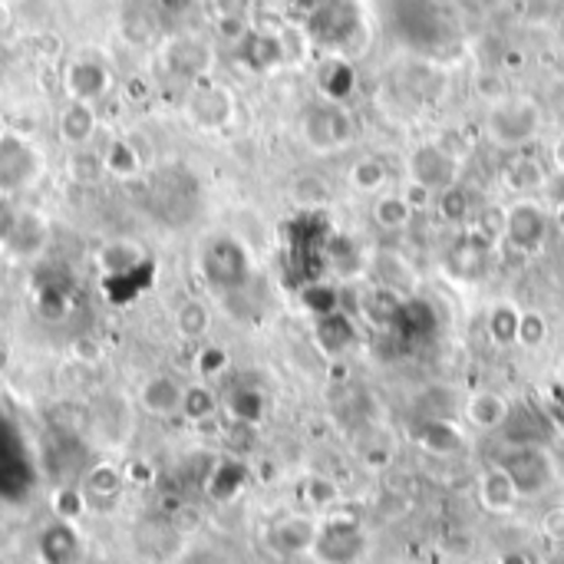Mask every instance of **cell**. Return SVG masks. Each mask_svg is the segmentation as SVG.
I'll list each match as a JSON object with an SVG mask.
<instances>
[{"mask_svg":"<svg viewBox=\"0 0 564 564\" xmlns=\"http://www.w3.org/2000/svg\"><path fill=\"white\" fill-rule=\"evenodd\" d=\"M416 442L432 456H459L466 449V432L453 416H426L416 429Z\"/></svg>","mask_w":564,"mask_h":564,"instance_id":"14","label":"cell"},{"mask_svg":"<svg viewBox=\"0 0 564 564\" xmlns=\"http://www.w3.org/2000/svg\"><path fill=\"white\" fill-rule=\"evenodd\" d=\"M409 205H413V211H422V208H432V201H436V195L426 188V185H419V182H409L406 179V188L400 192Z\"/></svg>","mask_w":564,"mask_h":564,"instance_id":"42","label":"cell"},{"mask_svg":"<svg viewBox=\"0 0 564 564\" xmlns=\"http://www.w3.org/2000/svg\"><path fill=\"white\" fill-rule=\"evenodd\" d=\"M436 211L449 224H463L473 211V198L463 185H453V188H445V192L436 195Z\"/></svg>","mask_w":564,"mask_h":564,"instance_id":"34","label":"cell"},{"mask_svg":"<svg viewBox=\"0 0 564 564\" xmlns=\"http://www.w3.org/2000/svg\"><path fill=\"white\" fill-rule=\"evenodd\" d=\"M8 133H11V130H8V120H4V117H0V143H4V139H8Z\"/></svg>","mask_w":564,"mask_h":564,"instance_id":"48","label":"cell"},{"mask_svg":"<svg viewBox=\"0 0 564 564\" xmlns=\"http://www.w3.org/2000/svg\"><path fill=\"white\" fill-rule=\"evenodd\" d=\"M541 535L554 544H564V505H551L541 515Z\"/></svg>","mask_w":564,"mask_h":564,"instance_id":"41","label":"cell"},{"mask_svg":"<svg viewBox=\"0 0 564 564\" xmlns=\"http://www.w3.org/2000/svg\"><path fill=\"white\" fill-rule=\"evenodd\" d=\"M317 518L310 515H284L271 525L268 531V541L278 554L284 557H294V554H310L314 548V538H317Z\"/></svg>","mask_w":564,"mask_h":564,"instance_id":"13","label":"cell"},{"mask_svg":"<svg viewBox=\"0 0 564 564\" xmlns=\"http://www.w3.org/2000/svg\"><path fill=\"white\" fill-rule=\"evenodd\" d=\"M188 117L198 130H224L235 117V99L224 86H198L188 99Z\"/></svg>","mask_w":564,"mask_h":564,"instance_id":"9","label":"cell"},{"mask_svg":"<svg viewBox=\"0 0 564 564\" xmlns=\"http://www.w3.org/2000/svg\"><path fill=\"white\" fill-rule=\"evenodd\" d=\"M301 139L307 149L327 156V152H336L344 149L357 139V123L354 117L344 109V102H314L304 109L301 117Z\"/></svg>","mask_w":564,"mask_h":564,"instance_id":"2","label":"cell"},{"mask_svg":"<svg viewBox=\"0 0 564 564\" xmlns=\"http://www.w3.org/2000/svg\"><path fill=\"white\" fill-rule=\"evenodd\" d=\"M403 301H406V297H400V291L377 284L373 291H367V297H364V304H360V307H364L377 323L390 327V323L396 320V310H400V304H403Z\"/></svg>","mask_w":564,"mask_h":564,"instance_id":"33","label":"cell"},{"mask_svg":"<svg viewBox=\"0 0 564 564\" xmlns=\"http://www.w3.org/2000/svg\"><path fill=\"white\" fill-rule=\"evenodd\" d=\"M112 66L99 57H73L63 70V89H66V99H76V102H99L109 96L112 89Z\"/></svg>","mask_w":564,"mask_h":564,"instance_id":"8","label":"cell"},{"mask_svg":"<svg viewBox=\"0 0 564 564\" xmlns=\"http://www.w3.org/2000/svg\"><path fill=\"white\" fill-rule=\"evenodd\" d=\"M512 416V403L508 396H502L499 390H476L466 396L463 403V419L479 429V432H495V429H505Z\"/></svg>","mask_w":564,"mask_h":564,"instance_id":"12","label":"cell"},{"mask_svg":"<svg viewBox=\"0 0 564 564\" xmlns=\"http://www.w3.org/2000/svg\"><path fill=\"white\" fill-rule=\"evenodd\" d=\"M323 268L333 271L341 281H351L354 274H360L364 271V258H360L357 242L347 238V235H330L327 252H323Z\"/></svg>","mask_w":564,"mask_h":564,"instance_id":"24","label":"cell"},{"mask_svg":"<svg viewBox=\"0 0 564 564\" xmlns=\"http://www.w3.org/2000/svg\"><path fill=\"white\" fill-rule=\"evenodd\" d=\"M37 172V152L30 143H24L21 136L8 133V139L0 143V185L4 188H17L27 185Z\"/></svg>","mask_w":564,"mask_h":564,"instance_id":"15","label":"cell"},{"mask_svg":"<svg viewBox=\"0 0 564 564\" xmlns=\"http://www.w3.org/2000/svg\"><path fill=\"white\" fill-rule=\"evenodd\" d=\"M413 205L400 195V192H390V195H380L377 201H373V208H370V218H373V224L380 232H390V235H396V232H406L409 229V221H413Z\"/></svg>","mask_w":564,"mask_h":564,"instance_id":"25","label":"cell"},{"mask_svg":"<svg viewBox=\"0 0 564 564\" xmlns=\"http://www.w3.org/2000/svg\"><path fill=\"white\" fill-rule=\"evenodd\" d=\"M156 4L162 8V11H172V14H179V11H188L195 0H156Z\"/></svg>","mask_w":564,"mask_h":564,"instance_id":"43","label":"cell"},{"mask_svg":"<svg viewBox=\"0 0 564 564\" xmlns=\"http://www.w3.org/2000/svg\"><path fill=\"white\" fill-rule=\"evenodd\" d=\"M201 274L214 291L235 294V291H245L252 281V258L238 238L218 235L201 252Z\"/></svg>","mask_w":564,"mask_h":564,"instance_id":"3","label":"cell"},{"mask_svg":"<svg viewBox=\"0 0 564 564\" xmlns=\"http://www.w3.org/2000/svg\"><path fill=\"white\" fill-rule=\"evenodd\" d=\"M548 341V320L538 310H522V327H518V347H541Z\"/></svg>","mask_w":564,"mask_h":564,"instance_id":"40","label":"cell"},{"mask_svg":"<svg viewBox=\"0 0 564 564\" xmlns=\"http://www.w3.org/2000/svg\"><path fill=\"white\" fill-rule=\"evenodd\" d=\"M347 182H351L357 192H364V195H380V192L390 185V165H387V159H380V156H360V159L351 165Z\"/></svg>","mask_w":564,"mask_h":564,"instance_id":"29","label":"cell"},{"mask_svg":"<svg viewBox=\"0 0 564 564\" xmlns=\"http://www.w3.org/2000/svg\"><path fill=\"white\" fill-rule=\"evenodd\" d=\"M120 492H123V473H120L117 466H109V463L93 466V469L86 473V479H83V495H86V502H93V499L112 502V499H120Z\"/></svg>","mask_w":564,"mask_h":564,"instance_id":"31","label":"cell"},{"mask_svg":"<svg viewBox=\"0 0 564 564\" xmlns=\"http://www.w3.org/2000/svg\"><path fill=\"white\" fill-rule=\"evenodd\" d=\"M320 86H323V96H327L330 102H344L347 93L354 89V73H351V66L341 63V60H330V63L323 66Z\"/></svg>","mask_w":564,"mask_h":564,"instance_id":"37","label":"cell"},{"mask_svg":"<svg viewBox=\"0 0 564 564\" xmlns=\"http://www.w3.org/2000/svg\"><path fill=\"white\" fill-rule=\"evenodd\" d=\"M476 499H479V505L489 515H512L518 508V502H522L512 476L499 463H492V466H486L479 473V479H476Z\"/></svg>","mask_w":564,"mask_h":564,"instance_id":"10","label":"cell"},{"mask_svg":"<svg viewBox=\"0 0 564 564\" xmlns=\"http://www.w3.org/2000/svg\"><path fill=\"white\" fill-rule=\"evenodd\" d=\"M551 162H554V169L564 175V136L551 146Z\"/></svg>","mask_w":564,"mask_h":564,"instance_id":"44","label":"cell"},{"mask_svg":"<svg viewBox=\"0 0 564 564\" xmlns=\"http://www.w3.org/2000/svg\"><path fill=\"white\" fill-rule=\"evenodd\" d=\"M238 53H242V60H245L255 73H268V70H274V66L287 57L284 40L274 37V34H261V30H248V34L238 40Z\"/></svg>","mask_w":564,"mask_h":564,"instance_id":"19","label":"cell"},{"mask_svg":"<svg viewBox=\"0 0 564 564\" xmlns=\"http://www.w3.org/2000/svg\"><path fill=\"white\" fill-rule=\"evenodd\" d=\"M459 162L463 159L449 152L442 143H422L409 152L406 172H409V182H419L432 195H439L445 188L459 185Z\"/></svg>","mask_w":564,"mask_h":564,"instance_id":"7","label":"cell"},{"mask_svg":"<svg viewBox=\"0 0 564 564\" xmlns=\"http://www.w3.org/2000/svg\"><path fill=\"white\" fill-rule=\"evenodd\" d=\"M11 21H14V17H11V8L4 4V0H0V34H4V30L11 27Z\"/></svg>","mask_w":564,"mask_h":564,"instance_id":"46","label":"cell"},{"mask_svg":"<svg viewBox=\"0 0 564 564\" xmlns=\"http://www.w3.org/2000/svg\"><path fill=\"white\" fill-rule=\"evenodd\" d=\"M301 495H304V505L314 508V512H323L336 502V486L323 476H310L304 486H301Z\"/></svg>","mask_w":564,"mask_h":564,"instance_id":"39","label":"cell"},{"mask_svg":"<svg viewBox=\"0 0 564 564\" xmlns=\"http://www.w3.org/2000/svg\"><path fill=\"white\" fill-rule=\"evenodd\" d=\"M489 268V242L482 235H466L453 248V271L466 281H476Z\"/></svg>","mask_w":564,"mask_h":564,"instance_id":"27","label":"cell"},{"mask_svg":"<svg viewBox=\"0 0 564 564\" xmlns=\"http://www.w3.org/2000/svg\"><path fill=\"white\" fill-rule=\"evenodd\" d=\"M554 221H557V229L564 232V201H557V211H554Z\"/></svg>","mask_w":564,"mask_h":564,"instance_id":"47","label":"cell"},{"mask_svg":"<svg viewBox=\"0 0 564 564\" xmlns=\"http://www.w3.org/2000/svg\"><path fill=\"white\" fill-rule=\"evenodd\" d=\"M229 413H232L235 422H245V426L261 422V416H265V393L255 390V387H238V390H232V396H229Z\"/></svg>","mask_w":564,"mask_h":564,"instance_id":"32","label":"cell"},{"mask_svg":"<svg viewBox=\"0 0 564 564\" xmlns=\"http://www.w3.org/2000/svg\"><path fill=\"white\" fill-rule=\"evenodd\" d=\"M541 126H544L541 102L525 93H508V96L489 102L482 133L492 146L518 152V149H528L541 136Z\"/></svg>","mask_w":564,"mask_h":564,"instance_id":"1","label":"cell"},{"mask_svg":"<svg viewBox=\"0 0 564 564\" xmlns=\"http://www.w3.org/2000/svg\"><path fill=\"white\" fill-rule=\"evenodd\" d=\"M502 185L515 195H528L544 185V162L525 149L512 152L508 162L502 165Z\"/></svg>","mask_w":564,"mask_h":564,"instance_id":"20","label":"cell"},{"mask_svg":"<svg viewBox=\"0 0 564 564\" xmlns=\"http://www.w3.org/2000/svg\"><path fill=\"white\" fill-rule=\"evenodd\" d=\"M50 505H53V518H60V522H79V515L89 508V502H86V495H83V486H73V482H66V486H60L57 492H53V499H50Z\"/></svg>","mask_w":564,"mask_h":564,"instance_id":"36","label":"cell"},{"mask_svg":"<svg viewBox=\"0 0 564 564\" xmlns=\"http://www.w3.org/2000/svg\"><path fill=\"white\" fill-rule=\"evenodd\" d=\"M99 162H102V175L120 179V182H130V179H136V175L143 172L139 149H136L130 139H112V143L102 149Z\"/></svg>","mask_w":564,"mask_h":564,"instance_id":"22","label":"cell"},{"mask_svg":"<svg viewBox=\"0 0 564 564\" xmlns=\"http://www.w3.org/2000/svg\"><path fill=\"white\" fill-rule=\"evenodd\" d=\"M522 8H525L528 14H548L551 0H522Z\"/></svg>","mask_w":564,"mask_h":564,"instance_id":"45","label":"cell"},{"mask_svg":"<svg viewBox=\"0 0 564 564\" xmlns=\"http://www.w3.org/2000/svg\"><path fill=\"white\" fill-rule=\"evenodd\" d=\"M301 301H304V307H307L310 314H317V317H327V314H336V310H341V291L330 287V284H323V281L304 284V287H301Z\"/></svg>","mask_w":564,"mask_h":564,"instance_id":"35","label":"cell"},{"mask_svg":"<svg viewBox=\"0 0 564 564\" xmlns=\"http://www.w3.org/2000/svg\"><path fill=\"white\" fill-rule=\"evenodd\" d=\"M221 409V396L208 387V383H188L185 393H182V419L188 422H208L214 419Z\"/></svg>","mask_w":564,"mask_h":564,"instance_id":"30","label":"cell"},{"mask_svg":"<svg viewBox=\"0 0 564 564\" xmlns=\"http://www.w3.org/2000/svg\"><path fill=\"white\" fill-rule=\"evenodd\" d=\"M499 466L512 476L522 499H535L544 489L554 486L557 469L544 445H508L505 456H499Z\"/></svg>","mask_w":564,"mask_h":564,"instance_id":"5","label":"cell"},{"mask_svg":"<svg viewBox=\"0 0 564 564\" xmlns=\"http://www.w3.org/2000/svg\"><path fill=\"white\" fill-rule=\"evenodd\" d=\"M37 554L44 564H76L79 554H83V538H79V528L73 522H60L53 518L40 538H37Z\"/></svg>","mask_w":564,"mask_h":564,"instance_id":"11","label":"cell"},{"mask_svg":"<svg viewBox=\"0 0 564 564\" xmlns=\"http://www.w3.org/2000/svg\"><path fill=\"white\" fill-rule=\"evenodd\" d=\"M518 327H522V307L515 304H495L486 314V333H489V344L499 351H508L518 344Z\"/></svg>","mask_w":564,"mask_h":564,"instance_id":"23","label":"cell"},{"mask_svg":"<svg viewBox=\"0 0 564 564\" xmlns=\"http://www.w3.org/2000/svg\"><path fill=\"white\" fill-rule=\"evenodd\" d=\"M99 130V112L93 102H76V99H66L63 112H60V120H57V133L66 146L73 149H83L93 143Z\"/></svg>","mask_w":564,"mask_h":564,"instance_id":"17","label":"cell"},{"mask_svg":"<svg viewBox=\"0 0 564 564\" xmlns=\"http://www.w3.org/2000/svg\"><path fill=\"white\" fill-rule=\"evenodd\" d=\"M175 330L185 341H205L211 330V307L198 297H188L175 307Z\"/></svg>","mask_w":564,"mask_h":564,"instance_id":"28","label":"cell"},{"mask_svg":"<svg viewBox=\"0 0 564 564\" xmlns=\"http://www.w3.org/2000/svg\"><path fill=\"white\" fill-rule=\"evenodd\" d=\"M229 367H232V357H229V351H224L221 344H205L198 351V357H195V370L205 380H214L221 373H229Z\"/></svg>","mask_w":564,"mask_h":564,"instance_id":"38","label":"cell"},{"mask_svg":"<svg viewBox=\"0 0 564 564\" xmlns=\"http://www.w3.org/2000/svg\"><path fill=\"white\" fill-rule=\"evenodd\" d=\"M317 341L327 354L341 357L354 347V323L347 314H327V317H317Z\"/></svg>","mask_w":564,"mask_h":564,"instance_id":"26","label":"cell"},{"mask_svg":"<svg viewBox=\"0 0 564 564\" xmlns=\"http://www.w3.org/2000/svg\"><path fill=\"white\" fill-rule=\"evenodd\" d=\"M182 393H185V383H179L175 377L169 373H156L143 383L139 390V406L156 416V419H172L182 413Z\"/></svg>","mask_w":564,"mask_h":564,"instance_id":"16","label":"cell"},{"mask_svg":"<svg viewBox=\"0 0 564 564\" xmlns=\"http://www.w3.org/2000/svg\"><path fill=\"white\" fill-rule=\"evenodd\" d=\"M310 554L320 564H357L367 554V531L354 515L330 512L317 525V538Z\"/></svg>","mask_w":564,"mask_h":564,"instance_id":"4","label":"cell"},{"mask_svg":"<svg viewBox=\"0 0 564 564\" xmlns=\"http://www.w3.org/2000/svg\"><path fill=\"white\" fill-rule=\"evenodd\" d=\"M390 330L400 336V341H406V344H419V341H426V336L436 330V314H432V307L426 301L406 297L400 304L396 320L390 323Z\"/></svg>","mask_w":564,"mask_h":564,"instance_id":"18","label":"cell"},{"mask_svg":"<svg viewBox=\"0 0 564 564\" xmlns=\"http://www.w3.org/2000/svg\"><path fill=\"white\" fill-rule=\"evenodd\" d=\"M548 232H551V218L541 205L535 201H515L505 208V229H502V238L505 245L522 255V258H531L535 252L544 248L548 242Z\"/></svg>","mask_w":564,"mask_h":564,"instance_id":"6","label":"cell"},{"mask_svg":"<svg viewBox=\"0 0 564 564\" xmlns=\"http://www.w3.org/2000/svg\"><path fill=\"white\" fill-rule=\"evenodd\" d=\"M143 261H146V252H143L136 242H130V238L106 242V245L96 252V268H99V274H106V278H123V274H130L133 268H139Z\"/></svg>","mask_w":564,"mask_h":564,"instance_id":"21","label":"cell"}]
</instances>
